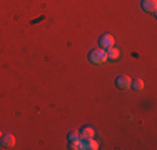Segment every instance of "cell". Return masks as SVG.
I'll return each instance as SVG.
<instances>
[{
	"instance_id": "obj_1",
	"label": "cell",
	"mask_w": 157,
	"mask_h": 150,
	"mask_svg": "<svg viewBox=\"0 0 157 150\" xmlns=\"http://www.w3.org/2000/svg\"><path fill=\"white\" fill-rule=\"evenodd\" d=\"M89 60H90L92 63H97V65L105 63L107 62V50H104V48H94V50L89 54Z\"/></svg>"
},
{
	"instance_id": "obj_2",
	"label": "cell",
	"mask_w": 157,
	"mask_h": 150,
	"mask_svg": "<svg viewBox=\"0 0 157 150\" xmlns=\"http://www.w3.org/2000/svg\"><path fill=\"white\" fill-rule=\"evenodd\" d=\"M114 43H115V39H114V35H110V33H104V35L99 39V45H100V48H104V50L114 47Z\"/></svg>"
},
{
	"instance_id": "obj_3",
	"label": "cell",
	"mask_w": 157,
	"mask_h": 150,
	"mask_svg": "<svg viewBox=\"0 0 157 150\" xmlns=\"http://www.w3.org/2000/svg\"><path fill=\"white\" fill-rule=\"evenodd\" d=\"M130 84H132V78H130L129 75H119V77L115 78V85H117L121 90L130 88Z\"/></svg>"
},
{
	"instance_id": "obj_4",
	"label": "cell",
	"mask_w": 157,
	"mask_h": 150,
	"mask_svg": "<svg viewBox=\"0 0 157 150\" xmlns=\"http://www.w3.org/2000/svg\"><path fill=\"white\" fill-rule=\"evenodd\" d=\"M140 7H142V10H144V12L155 13L157 12V0H142Z\"/></svg>"
},
{
	"instance_id": "obj_5",
	"label": "cell",
	"mask_w": 157,
	"mask_h": 150,
	"mask_svg": "<svg viewBox=\"0 0 157 150\" xmlns=\"http://www.w3.org/2000/svg\"><path fill=\"white\" fill-rule=\"evenodd\" d=\"M0 145H2L3 148H12L13 145H15V137L10 133H5L0 137Z\"/></svg>"
},
{
	"instance_id": "obj_6",
	"label": "cell",
	"mask_w": 157,
	"mask_h": 150,
	"mask_svg": "<svg viewBox=\"0 0 157 150\" xmlns=\"http://www.w3.org/2000/svg\"><path fill=\"white\" fill-rule=\"evenodd\" d=\"M82 148H87V150H97L99 148V144L92 138H82Z\"/></svg>"
},
{
	"instance_id": "obj_7",
	"label": "cell",
	"mask_w": 157,
	"mask_h": 150,
	"mask_svg": "<svg viewBox=\"0 0 157 150\" xmlns=\"http://www.w3.org/2000/svg\"><path fill=\"white\" fill-rule=\"evenodd\" d=\"M78 135H80V138H92L95 135V130L92 129V127H84V129L78 132Z\"/></svg>"
},
{
	"instance_id": "obj_8",
	"label": "cell",
	"mask_w": 157,
	"mask_h": 150,
	"mask_svg": "<svg viewBox=\"0 0 157 150\" xmlns=\"http://www.w3.org/2000/svg\"><path fill=\"white\" fill-rule=\"evenodd\" d=\"M119 57H121V50L115 47H110L107 48V60H117Z\"/></svg>"
},
{
	"instance_id": "obj_9",
	"label": "cell",
	"mask_w": 157,
	"mask_h": 150,
	"mask_svg": "<svg viewBox=\"0 0 157 150\" xmlns=\"http://www.w3.org/2000/svg\"><path fill=\"white\" fill-rule=\"evenodd\" d=\"M130 87H134V90H142L144 88V80H142V78H136V80L130 84Z\"/></svg>"
},
{
	"instance_id": "obj_10",
	"label": "cell",
	"mask_w": 157,
	"mask_h": 150,
	"mask_svg": "<svg viewBox=\"0 0 157 150\" xmlns=\"http://www.w3.org/2000/svg\"><path fill=\"white\" fill-rule=\"evenodd\" d=\"M75 138H80V135H78L77 130H74V132H70V135H69V140H75Z\"/></svg>"
}]
</instances>
